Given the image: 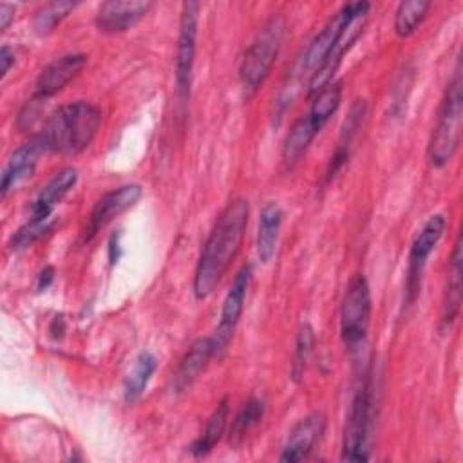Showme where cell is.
I'll list each match as a JSON object with an SVG mask.
<instances>
[{
	"mask_svg": "<svg viewBox=\"0 0 463 463\" xmlns=\"http://www.w3.org/2000/svg\"><path fill=\"white\" fill-rule=\"evenodd\" d=\"M250 219V206L246 199L230 201L219 213L210 235L206 237L195 273H194V295L197 300H204L213 293L221 279L235 260Z\"/></svg>",
	"mask_w": 463,
	"mask_h": 463,
	"instance_id": "obj_1",
	"label": "cell"
},
{
	"mask_svg": "<svg viewBox=\"0 0 463 463\" xmlns=\"http://www.w3.org/2000/svg\"><path fill=\"white\" fill-rule=\"evenodd\" d=\"M101 125V112L87 101L61 105L43 123L38 134L47 152L80 154L96 137Z\"/></svg>",
	"mask_w": 463,
	"mask_h": 463,
	"instance_id": "obj_2",
	"label": "cell"
},
{
	"mask_svg": "<svg viewBox=\"0 0 463 463\" xmlns=\"http://www.w3.org/2000/svg\"><path fill=\"white\" fill-rule=\"evenodd\" d=\"M463 121V81L459 63L447 85L443 101L438 110L436 125L429 141V159L434 166H445L459 148Z\"/></svg>",
	"mask_w": 463,
	"mask_h": 463,
	"instance_id": "obj_3",
	"label": "cell"
},
{
	"mask_svg": "<svg viewBox=\"0 0 463 463\" xmlns=\"http://www.w3.org/2000/svg\"><path fill=\"white\" fill-rule=\"evenodd\" d=\"M286 36V20L280 14L271 16L255 34L246 49L239 76L246 94H253L269 76Z\"/></svg>",
	"mask_w": 463,
	"mask_h": 463,
	"instance_id": "obj_4",
	"label": "cell"
},
{
	"mask_svg": "<svg viewBox=\"0 0 463 463\" xmlns=\"http://www.w3.org/2000/svg\"><path fill=\"white\" fill-rule=\"evenodd\" d=\"M373 429V391L365 380L354 392L344 425L342 459L344 461H367L369 438Z\"/></svg>",
	"mask_w": 463,
	"mask_h": 463,
	"instance_id": "obj_5",
	"label": "cell"
},
{
	"mask_svg": "<svg viewBox=\"0 0 463 463\" xmlns=\"http://www.w3.org/2000/svg\"><path fill=\"white\" fill-rule=\"evenodd\" d=\"M345 5H347L345 18H344L340 33L335 40V45H333L329 56L326 58V61L322 63V67L309 78V83H307L309 94L318 92L322 87H326L327 83L333 81V76H335L336 69L340 67L345 52L353 47V43L360 38V34L365 29L371 4L369 2H353V4H345Z\"/></svg>",
	"mask_w": 463,
	"mask_h": 463,
	"instance_id": "obj_6",
	"label": "cell"
},
{
	"mask_svg": "<svg viewBox=\"0 0 463 463\" xmlns=\"http://www.w3.org/2000/svg\"><path fill=\"white\" fill-rule=\"evenodd\" d=\"M371 289L364 275H356L345 288L340 307V333L349 349H356L367 336L371 324Z\"/></svg>",
	"mask_w": 463,
	"mask_h": 463,
	"instance_id": "obj_7",
	"label": "cell"
},
{
	"mask_svg": "<svg viewBox=\"0 0 463 463\" xmlns=\"http://www.w3.org/2000/svg\"><path fill=\"white\" fill-rule=\"evenodd\" d=\"M447 228V219L441 213L430 215L418 235L412 241L411 251H409V266H407V280H405V304L411 306L416 297L420 295L423 271L427 266V260L438 242L441 241Z\"/></svg>",
	"mask_w": 463,
	"mask_h": 463,
	"instance_id": "obj_8",
	"label": "cell"
},
{
	"mask_svg": "<svg viewBox=\"0 0 463 463\" xmlns=\"http://www.w3.org/2000/svg\"><path fill=\"white\" fill-rule=\"evenodd\" d=\"M197 18H199V4L184 2L179 20V36L175 49V87L177 96L184 103L190 96L192 85V71L195 61V47H197Z\"/></svg>",
	"mask_w": 463,
	"mask_h": 463,
	"instance_id": "obj_9",
	"label": "cell"
},
{
	"mask_svg": "<svg viewBox=\"0 0 463 463\" xmlns=\"http://www.w3.org/2000/svg\"><path fill=\"white\" fill-rule=\"evenodd\" d=\"M251 282V266H242L241 271L235 275L224 302H222V309H221V320L217 324L215 335L212 336L213 345H215V354H219L221 351H224L235 333V327L241 320L242 309H244V300H246V293Z\"/></svg>",
	"mask_w": 463,
	"mask_h": 463,
	"instance_id": "obj_10",
	"label": "cell"
},
{
	"mask_svg": "<svg viewBox=\"0 0 463 463\" xmlns=\"http://www.w3.org/2000/svg\"><path fill=\"white\" fill-rule=\"evenodd\" d=\"M143 195V188L136 183H128L107 192L92 208L87 226L83 230V241L94 239L109 222L118 219L121 213L130 210Z\"/></svg>",
	"mask_w": 463,
	"mask_h": 463,
	"instance_id": "obj_11",
	"label": "cell"
},
{
	"mask_svg": "<svg viewBox=\"0 0 463 463\" xmlns=\"http://www.w3.org/2000/svg\"><path fill=\"white\" fill-rule=\"evenodd\" d=\"M148 0H110L99 5L96 25L101 33L118 34L132 29L152 9Z\"/></svg>",
	"mask_w": 463,
	"mask_h": 463,
	"instance_id": "obj_12",
	"label": "cell"
},
{
	"mask_svg": "<svg viewBox=\"0 0 463 463\" xmlns=\"http://www.w3.org/2000/svg\"><path fill=\"white\" fill-rule=\"evenodd\" d=\"M47 152L43 141L40 136H34L31 141H27L25 145H22L20 148H16L5 168L2 174V183H0V192L2 197L5 199L11 192H14L20 184H24L27 179H31V175L34 174L40 157Z\"/></svg>",
	"mask_w": 463,
	"mask_h": 463,
	"instance_id": "obj_13",
	"label": "cell"
},
{
	"mask_svg": "<svg viewBox=\"0 0 463 463\" xmlns=\"http://www.w3.org/2000/svg\"><path fill=\"white\" fill-rule=\"evenodd\" d=\"M87 65V56L80 52L63 54L45 65L36 80V92L34 96L40 99H49L60 90L65 89L69 81H72L81 69Z\"/></svg>",
	"mask_w": 463,
	"mask_h": 463,
	"instance_id": "obj_14",
	"label": "cell"
},
{
	"mask_svg": "<svg viewBox=\"0 0 463 463\" xmlns=\"http://www.w3.org/2000/svg\"><path fill=\"white\" fill-rule=\"evenodd\" d=\"M326 430V416L322 412H311L302 418L289 432L280 454V461L295 463L306 459L315 445L320 441Z\"/></svg>",
	"mask_w": 463,
	"mask_h": 463,
	"instance_id": "obj_15",
	"label": "cell"
},
{
	"mask_svg": "<svg viewBox=\"0 0 463 463\" xmlns=\"http://www.w3.org/2000/svg\"><path fill=\"white\" fill-rule=\"evenodd\" d=\"M345 11H347V5H342L327 20V24L322 27V31L311 40V43L307 45V49H306V52L300 60V65H298L300 74H309V78H311L322 67V63L329 56V52L335 45V40L340 33V27H342L344 18H345Z\"/></svg>",
	"mask_w": 463,
	"mask_h": 463,
	"instance_id": "obj_16",
	"label": "cell"
},
{
	"mask_svg": "<svg viewBox=\"0 0 463 463\" xmlns=\"http://www.w3.org/2000/svg\"><path fill=\"white\" fill-rule=\"evenodd\" d=\"M215 356V345L212 336L206 338H197L188 351L184 353V356L181 358L177 371L174 374V391L175 392H184L188 391L194 382L199 378V374L206 369L210 358Z\"/></svg>",
	"mask_w": 463,
	"mask_h": 463,
	"instance_id": "obj_17",
	"label": "cell"
},
{
	"mask_svg": "<svg viewBox=\"0 0 463 463\" xmlns=\"http://www.w3.org/2000/svg\"><path fill=\"white\" fill-rule=\"evenodd\" d=\"M78 181V170L72 166L61 168L36 195L31 206V217L36 219H51L54 208L60 201L74 188Z\"/></svg>",
	"mask_w": 463,
	"mask_h": 463,
	"instance_id": "obj_18",
	"label": "cell"
},
{
	"mask_svg": "<svg viewBox=\"0 0 463 463\" xmlns=\"http://www.w3.org/2000/svg\"><path fill=\"white\" fill-rule=\"evenodd\" d=\"M461 307V237H458L454 244V251L450 255V266H449V280L445 288L443 306H441V320H439V331L445 333L452 327L459 315Z\"/></svg>",
	"mask_w": 463,
	"mask_h": 463,
	"instance_id": "obj_19",
	"label": "cell"
},
{
	"mask_svg": "<svg viewBox=\"0 0 463 463\" xmlns=\"http://www.w3.org/2000/svg\"><path fill=\"white\" fill-rule=\"evenodd\" d=\"M282 208L277 203H268L259 217L257 232V257L262 264H268L277 250L280 228H282Z\"/></svg>",
	"mask_w": 463,
	"mask_h": 463,
	"instance_id": "obj_20",
	"label": "cell"
},
{
	"mask_svg": "<svg viewBox=\"0 0 463 463\" xmlns=\"http://www.w3.org/2000/svg\"><path fill=\"white\" fill-rule=\"evenodd\" d=\"M364 116H365V103H364V99H356V103L351 107V112L347 116L345 123H344L338 146H336V150H335V154L331 157L329 170H327V179H331L345 165V161L349 159L351 146H353L354 136L358 134V130L362 127Z\"/></svg>",
	"mask_w": 463,
	"mask_h": 463,
	"instance_id": "obj_21",
	"label": "cell"
},
{
	"mask_svg": "<svg viewBox=\"0 0 463 463\" xmlns=\"http://www.w3.org/2000/svg\"><path fill=\"white\" fill-rule=\"evenodd\" d=\"M157 369V360L152 353L148 351H141L137 354V358L134 360V365L125 380V387H123V396H125V402L127 403H136L145 389L148 387V382L152 380V374L156 373Z\"/></svg>",
	"mask_w": 463,
	"mask_h": 463,
	"instance_id": "obj_22",
	"label": "cell"
},
{
	"mask_svg": "<svg viewBox=\"0 0 463 463\" xmlns=\"http://www.w3.org/2000/svg\"><path fill=\"white\" fill-rule=\"evenodd\" d=\"M317 134H318V130L307 116L297 119L293 123V127L289 128V132L286 134V137H284L282 161L288 166L295 165L306 154V150L309 148V145H311V141L315 139Z\"/></svg>",
	"mask_w": 463,
	"mask_h": 463,
	"instance_id": "obj_23",
	"label": "cell"
},
{
	"mask_svg": "<svg viewBox=\"0 0 463 463\" xmlns=\"http://www.w3.org/2000/svg\"><path fill=\"white\" fill-rule=\"evenodd\" d=\"M228 414H230V405L228 400H221L219 405L215 407V411L212 412L204 430L201 432V436L194 441V445L190 447L194 456H206L208 452L213 450V447L221 441L226 423H228Z\"/></svg>",
	"mask_w": 463,
	"mask_h": 463,
	"instance_id": "obj_24",
	"label": "cell"
},
{
	"mask_svg": "<svg viewBox=\"0 0 463 463\" xmlns=\"http://www.w3.org/2000/svg\"><path fill=\"white\" fill-rule=\"evenodd\" d=\"M340 101H342V85H340V81H331L326 87H322L318 92L313 94V101H311V109H309L307 118L311 119V123L317 127L318 132L331 119V116L338 110Z\"/></svg>",
	"mask_w": 463,
	"mask_h": 463,
	"instance_id": "obj_25",
	"label": "cell"
},
{
	"mask_svg": "<svg viewBox=\"0 0 463 463\" xmlns=\"http://www.w3.org/2000/svg\"><path fill=\"white\" fill-rule=\"evenodd\" d=\"M429 9H430V2H423V0L402 2L394 13V33L400 38L411 36L421 25Z\"/></svg>",
	"mask_w": 463,
	"mask_h": 463,
	"instance_id": "obj_26",
	"label": "cell"
},
{
	"mask_svg": "<svg viewBox=\"0 0 463 463\" xmlns=\"http://www.w3.org/2000/svg\"><path fill=\"white\" fill-rule=\"evenodd\" d=\"M76 7L74 2H51L45 4L34 14V31L40 36H45L54 31V27L69 16V13Z\"/></svg>",
	"mask_w": 463,
	"mask_h": 463,
	"instance_id": "obj_27",
	"label": "cell"
},
{
	"mask_svg": "<svg viewBox=\"0 0 463 463\" xmlns=\"http://www.w3.org/2000/svg\"><path fill=\"white\" fill-rule=\"evenodd\" d=\"M315 347V331L309 324H304L297 335V344H295V353H293V364H291V378L298 382L307 367L309 356Z\"/></svg>",
	"mask_w": 463,
	"mask_h": 463,
	"instance_id": "obj_28",
	"label": "cell"
},
{
	"mask_svg": "<svg viewBox=\"0 0 463 463\" xmlns=\"http://www.w3.org/2000/svg\"><path fill=\"white\" fill-rule=\"evenodd\" d=\"M52 228V219H36L31 217L24 226L16 230V233L11 237V250H25L33 246L36 241H40L49 230Z\"/></svg>",
	"mask_w": 463,
	"mask_h": 463,
	"instance_id": "obj_29",
	"label": "cell"
},
{
	"mask_svg": "<svg viewBox=\"0 0 463 463\" xmlns=\"http://www.w3.org/2000/svg\"><path fill=\"white\" fill-rule=\"evenodd\" d=\"M262 416H264V402L259 398L248 400L242 405V409L237 412L232 423V436H244L262 420Z\"/></svg>",
	"mask_w": 463,
	"mask_h": 463,
	"instance_id": "obj_30",
	"label": "cell"
},
{
	"mask_svg": "<svg viewBox=\"0 0 463 463\" xmlns=\"http://www.w3.org/2000/svg\"><path fill=\"white\" fill-rule=\"evenodd\" d=\"M14 11H16L14 5L5 4V2L0 4V29H2V31H5L7 25L11 24V20L14 18Z\"/></svg>",
	"mask_w": 463,
	"mask_h": 463,
	"instance_id": "obj_31",
	"label": "cell"
},
{
	"mask_svg": "<svg viewBox=\"0 0 463 463\" xmlns=\"http://www.w3.org/2000/svg\"><path fill=\"white\" fill-rule=\"evenodd\" d=\"M0 61H2V72H0V78H5V74L9 72V69H11V65L14 63V52L7 47V45H4L2 47V51H0Z\"/></svg>",
	"mask_w": 463,
	"mask_h": 463,
	"instance_id": "obj_32",
	"label": "cell"
},
{
	"mask_svg": "<svg viewBox=\"0 0 463 463\" xmlns=\"http://www.w3.org/2000/svg\"><path fill=\"white\" fill-rule=\"evenodd\" d=\"M54 271H52V268L51 266H47L42 273H40V277H38V289H45L51 282H52V275Z\"/></svg>",
	"mask_w": 463,
	"mask_h": 463,
	"instance_id": "obj_33",
	"label": "cell"
}]
</instances>
